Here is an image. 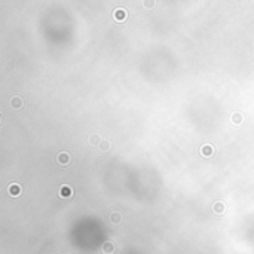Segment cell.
<instances>
[{
	"mask_svg": "<svg viewBox=\"0 0 254 254\" xmlns=\"http://www.w3.org/2000/svg\"><path fill=\"white\" fill-rule=\"evenodd\" d=\"M70 161H71V156H70L67 152H60L56 155V162L60 165H68L70 164Z\"/></svg>",
	"mask_w": 254,
	"mask_h": 254,
	"instance_id": "cell-1",
	"label": "cell"
},
{
	"mask_svg": "<svg viewBox=\"0 0 254 254\" xmlns=\"http://www.w3.org/2000/svg\"><path fill=\"white\" fill-rule=\"evenodd\" d=\"M58 195L61 198H64V199H67V198L73 196V189L70 186H67V184H62L61 189H60V192H58Z\"/></svg>",
	"mask_w": 254,
	"mask_h": 254,
	"instance_id": "cell-2",
	"label": "cell"
},
{
	"mask_svg": "<svg viewBox=\"0 0 254 254\" xmlns=\"http://www.w3.org/2000/svg\"><path fill=\"white\" fill-rule=\"evenodd\" d=\"M214 152H215V149L211 144H204L202 147H201V155L202 156H211V155H214Z\"/></svg>",
	"mask_w": 254,
	"mask_h": 254,
	"instance_id": "cell-3",
	"label": "cell"
},
{
	"mask_svg": "<svg viewBox=\"0 0 254 254\" xmlns=\"http://www.w3.org/2000/svg\"><path fill=\"white\" fill-rule=\"evenodd\" d=\"M113 15H114V19H116V21H120V23H122V21H125V17H126V12H125L124 9H116Z\"/></svg>",
	"mask_w": 254,
	"mask_h": 254,
	"instance_id": "cell-4",
	"label": "cell"
},
{
	"mask_svg": "<svg viewBox=\"0 0 254 254\" xmlns=\"http://www.w3.org/2000/svg\"><path fill=\"white\" fill-rule=\"evenodd\" d=\"M110 147H112V144H110V141L107 140H101V143H100V146H98V149L101 150V152H108L110 150Z\"/></svg>",
	"mask_w": 254,
	"mask_h": 254,
	"instance_id": "cell-5",
	"label": "cell"
},
{
	"mask_svg": "<svg viewBox=\"0 0 254 254\" xmlns=\"http://www.w3.org/2000/svg\"><path fill=\"white\" fill-rule=\"evenodd\" d=\"M213 211H214L215 214H221V213L225 211V204L223 202H215L214 205H213Z\"/></svg>",
	"mask_w": 254,
	"mask_h": 254,
	"instance_id": "cell-6",
	"label": "cell"
},
{
	"mask_svg": "<svg viewBox=\"0 0 254 254\" xmlns=\"http://www.w3.org/2000/svg\"><path fill=\"white\" fill-rule=\"evenodd\" d=\"M108 219H110V221H112V223L118 225V223H120V221H122V215L114 211V213H112V214H110V217H108Z\"/></svg>",
	"mask_w": 254,
	"mask_h": 254,
	"instance_id": "cell-7",
	"label": "cell"
},
{
	"mask_svg": "<svg viewBox=\"0 0 254 254\" xmlns=\"http://www.w3.org/2000/svg\"><path fill=\"white\" fill-rule=\"evenodd\" d=\"M11 106L15 108H19L23 107V101H21V98L19 97H13V98H11Z\"/></svg>",
	"mask_w": 254,
	"mask_h": 254,
	"instance_id": "cell-8",
	"label": "cell"
},
{
	"mask_svg": "<svg viewBox=\"0 0 254 254\" xmlns=\"http://www.w3.org/2000/svg\"><path fill=\"white\" fill-rule=\"evenodd\" d=\"M103 251H104L106 254L113 253V251H114V245H113L112 242H104L103 244Z\"/></svg>",
	"mask_w": 254,
	"mask_h": 254,
	"instance_id": "cell-9",
	"label": "cell"
},
{
	"mask_svg": "<svg viewBox=\"0 0 254 254\" xmlns=\"http://www.w3.org/2000/svg\"><path fill=\"white\" fill-rule=\"evenodd\" d=\"M19 192H21V189H19V186H18V184H11V186H9V193H11V195H13V196H18V195H19Z\"/></svg>",
	"mask_w": 254,
	"mask_h": 254,
	"instance_id": "cell-10",
	"label": "cell"
},
{
	"mask_svg": "<svg viewBox=\"0 0 254 254\" xmlns=\"http://www.w3.org/2000/svg\"><path fill=\"white\" fill-rule=\"evenodd\" d=\"M232 122L235 125L241 124V122H242V114H241V113H233V114H232Z\"/></svg>",
	"mask_w": 254,
	"mask_h": 254,
	"instance_id": "cell-11",
	"label": "cell"
},
{
	"mask_svg": "<svg viewBox=\"0 0 254 254\" xmlns=\"http://www.w3.org/2000/svg\"><path fill=\"white\" fill-rule=\"evenodd\" d=\"M89 143L92 144V146L100 144V143H101V141H100V135H98V134H92V135H91V138H89Z\"/></svg>",
	"mask_w": 254,
	"mask_h": 254,
	"instance_id": "cell-12",
	"label": "cell"
}]
</instances>
